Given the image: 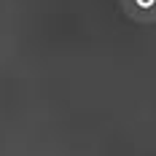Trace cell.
Wrapping results in <instances>:
<instances>
[{"label":"cell","mask_w":156,"mask_h":156,"mask_svg":"<svg viewBox=\"0 0 156 156\" xmlns=\"http://www.w3.org/2000/svg\"><path fill=\"white\" fill-rule=\"evenodd\" d=\"M121 11L137 24H156V0H119Z\"/></svg>","instance_id":"cell-1"}]
</instances>
